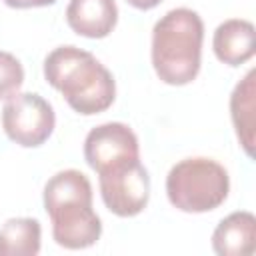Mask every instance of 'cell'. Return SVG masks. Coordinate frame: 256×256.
<instances>
[{
  "mask_svg": "<svg viewBox=\"0 0 256 256\" xmlns=\"http://www.w3.org/2000/svg\"><path fill=\"white\" fill-rule=\"evenodd\" d=\"M44 78L82 116L108 110L116 98L112 72L94 54L72 44L58 46L44 58Z\"/></svg>",
  "mask_w": 256,
  "mask_h": 256,
  "instance_id": "obj_1",
  "label": "cell"
},
{
  "mask_svg": "<svg viewBox=\"0 0 256 256\" xmlns=\"http://www.w3.org/2000/svg\"><path fill=\"white\" fill-rule=\"evenodd\" d=\"M42 200L58 246L82 250L100 240L102 220L92 208V184L84 172L76 168L56 172L48 178Z\"/></svg>",
  "mask_w": 256,
  "mask_h": 256,
  "instance_id": "obj_2",
  "label": "cell"
},
{
  "mask_svg": "<svg viewBox=\"0 0 256 256\" xmlns=\"http://www.w3.org/2000/svg\"><path fill=\"white\" fill-rule=\"evenodd\" d=\"M204 22L192 8L168 10L152 28L150 58L156 76L168 86L190 84L202 64Z\"/></svg>",
  "mask_w": 256,
  "mask_h": 256,
  "instance_id": "obj_3",
  "label": "cell"
},
{
  "mask_svg": "<svg viewBox=\"0 0 256 256\" xmlns=\"http://www.w3.org/2000/svg\"><path fill=\"white\" fill-rule=\"evenodd\" d=\"M230 192L228 170L206 156L176 162L166 176V196L174 208L188 214H202L224 204Z\"/></svg>",
  "mask_w": 256,
  "mask_h": 256,
  "instance_id": "obj_4",
  "label": "cell"
},
{
  "mask_svg": "<svg viewBox=\"0 0 256 256\" xmlns=\"http://www.w3.org/2000/svg\"><path fill=\"white\" fill-rule=\"evenodd\" d=\"M56 114L52 104L36 92H16L4 102L2 128L22 148L42 146L54 132Z\"/></svg>",
  "mask_w": 256,
  "mask_h": 256,
  "instance_id": "obj_5",
  "label": "cell"
},
{
  "mask_svg": "<svg viewBox=\"0 0 256 256\" xmlns=\"http://www.w3.org/2000/svg\"><path fill=\"white\" fill-rule=\"evenodd\" d=\"M98 186L104 206L120 218H132L148 206L150 176L140 160L98 174Z\"/></svg>",
  "mask_w": 256,
  "mask_h": 256,
  "instance_id": "obj_6",
  "label": "cell"
},
{
  "mask_svg": "<svg viewBox=\"0 0 256 256\" xmlns=\"http://www.w3.org/2000/svg\"><path fill=\"white\" fill-rule=\"evenodd\" d=\"M84 160L96 174L138 162V136L124 122H106L94 126L84 138Z\"/></svg>",
  "mask_w": 256,
  "mask_h": 256,
  "instance_id": "obj_7",
  "label": "cell"
},
{
  "mask_svg": "<svg viewBox=\"0 0 256 256\" xmlns=\"http://www.w3.org/2000/svg\"><path fill=\"white\" fill-rule=\"evenodd\" d=\"M66 22L78 36L92 40L106 38L116 28L118 6L114 0H70Z\"/></svg>",
  "mask_w": 256,
  "mask_h": 256,
  "instance_id": "obj_8",
  "label": "cell"
},
{
  "mask_svg": "<svg viewBox=\"0 0 256 256\" xmlns=\"http://www.w3.org/2000/svg\"><path fill=\"white\" fill-rule=\"evenodd\" d=\"M212 250L218 256H248L256 250V218L248 210L228 214L212 232Z\"/></svg>",
  "mask_w": 256,
  "mask_h": 256,
  "instance_id": "obj_9",
  "label": "cell"
},
{
  "mask_svg": "<svg viewBox=\"0 0 256 256\" xmlns=\"http://www.w3.org/2000/svg\"><path fill=\"white\" fill-rule=\"evenodd\" d=\"M254 24L244 18H230L218 24L212 36V50L226 66H242L254 56Z\"/></svg>",
  "mask_w": 256,
  "mask_h": 256,
  "instance_id": "obj_10",
  "label": "cell"
},
{
  "mask_svg": "<svg viewBox=\"0 0 256 256\" xmlns=\"http://www.w3.org/2000/svg\"><path fill=\"white\" fill-rule=\"evenodd\" d=\"M230 118L240 146L252 158L254 156V130H256V70H248L246 76L234 86L230 94Z\"/></svg>",
  "mask_w": 256,
  "mask_h": 256,
  "instance_id": "obj_11",
  "label": "cell"
},
{
  "mask_svg": "<svg viewBox=\"0 0 256 256\" xmlns=\"http://www.w3.org/2000/svg\"><path fill=\"white\" fill-rule=\"evenodd\" d=\"M42 228L36 218H10L0 226V256H36Z\"/></svg>",
  "mask_w": 256,
  "mask_h": 256,
  "instance_id": "obj_12",
  "label": "cell"
},
{
  "mask_svg": "<svg viewBox=\"0 0 256 256\" xmlns=\"http://www.w3.org/2000/svg\"><path fill=\"white\" fill-rule=\"evenodd\" d=\"M22 84L24 68L20 60L10 52L0 50V100H8L10 96H14Z\"/></svg>",
  "mask_w": 256,
  "mask_h": 256,
  "instance_id": "obj_13",
  "label": "cell"
},
{
  "mask_svg": "<svg viewBox=\"0 0 256 256\" xmlns=\"http://www.w3.org/2000/svg\"><path fill=\"white\" fill-rule=\"evenodd\" d=\"M6 6L10 8H18V10H24V8H42V6H52L54 2L58 0H2Z\"/></svg>",
  "mask_w": 256,
  "mask_h": 256,
  "instance_id": "obj_14",
  "label": "cell"
},
{
  "mask_svg": "<svg viewBox=\"0 0 256 256\" xmlns=\"http://www.w3.org/2000/svg\"><path fill=\"white\" fill-rule=\"evenodd\" d=\"M132 8H136V10H152V8H156L162 0H126Z\"/></svg>",
  "mask_w": 256,
  "mask_h": 256,
  "instance_id": "obj_15",
  "label": "cell"
}]
</instances>
